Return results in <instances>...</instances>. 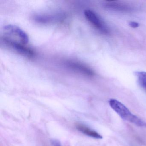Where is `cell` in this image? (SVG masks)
Returning a JSON list of instances; mask_svg holds the SVG:
<instances>
[{"label": "cell", "instance_id": "cell-1", "mask_svg": "<svg viewBox=\"0 0 146 146\" xmlns=\"http://www.w3.org/2000/svg\"><path fill=\"white\" fill-rule=\"evenodd\" d=\"M109 103L111 108L124 120L140 127H146V122L132 114L129 110L120 102L115 99H111L109 101Z\"/></svg>", "mask_w": 146, "mask_h": 146}, {"label": "cell", "instance_id": "cell-7", "mask_svg": "<svg viewBox=\"0 0 146 146\" xmlns=\"http://www.w3.org/2000/svg\"><path fill=\"white\" fill-rule=\"evenodd\" d=\"M77 129L84 135L96 139H102V137L95 131L91 129L86 125L81 123H77L76 125Z\"/></svg>", "mask_w": 146, "mask_h": 146}, {"label": "cell", "instance_id": "cell-2", "mask_svg": "<svg viewBox=\"0 0 146 146\" xmlns=\"http://www.w3.org/2000/svg\"><path fill=\"white\" fill-rule=\"evenodd\" d=\"M1 39H5L26 45L29 41L28 35L21 28L13 25H8L4 27Z\"/></svg>", "mask_w": 146, "mask_h": 146}, {"label": "cell", "instance_id": "cell-3", "mask_svg": "<svg viewBox=\"0 0 146 146\" xmlns=\"http://www.w3.org/2000/svg\"><path fill=\"white\" fill-rule=\"evenodd\" d=\"M1 41L7 47L23 56L32 58L35 55L34 51L25 45L4 39H1Z\"/></svg>", "mask_w": 146, "mask_h": 146}, {"label": "cell", "instance_id": "cell-6", "mask_svg": "<svg viewBox=\"0 0 146 146\" xmlns=\"http://www.w3.org/2000/svg\"><path fill=\"white\" fill-rule=\"evenodd\" d=\"M64 17L61 14L55 15H39L34 17V19L40 23H49L54 22H58L62 20Z\"/></svg>", "mask_w": 146, "mask_h": 146}, {"label": "cell", "instance_id": "cell-9", "mask_svg": "<svg viewBox=\"0 0 146 146\" xmlns=\"http://www.w3.org/2000/svg\"><path fill=\"white\" fill-rule=\"evenodd\" d=\"M129 25L131 26V27H132V28H137V27H139V24L138 23H137L136 22H130L129 23Z\"/></svg>", "mask_w": 146, "mask_h": 146}, {"label": "cell", "instance_id": "cell-8", "mask_svg": "<svg viewBox=\"0 0 146 146\" xmlns=\"http://www.w3.org/2000/svg\"><path fill=\"white\" fill-rule=\"evenodd\" d=\"M135 75L137 77V81L140 86L146 90V72H136Z\"/></svg>", "mask_w": 146, "mask_h": 146}, {"label": "cell", "instance_id": "cell-4", "mask_svg": "<svg viewBox=\"0 0 146 146\" xmlns=\"http://www.w3.org/2000/svg\"><path fill=\"white\" fill-rule=\"evenodd\" d=\"M84 15L87 20L96 29L102 33H108L109 31L107 26L96 13L88 9L84 11Z\"/></svg>", "mask_w": 146, "mask_h": 146}, {"label": "cell", "instance_id": "cell-10", "mask_svg": "<svg viewBox=\"0 0 146 146\" xmlns=\"http://www.w3.org/2000/svg\"><path fill=\"white\" fill-rule=\"evenodd\" d=\"M51 142L53 146H61L60 142L58 140H52Z\"/></svg>", "mask_w": 146, "mask_h": 146}, {"label": "cell", "instance_id": "cell-5", "mask_svg": "<svg viewBox=\"0 0 146 146\" xmlns=\"http://www.w3.org/2000/svg\"><path fill=\"white\" fill-rule=\"evenodd\" d=\"M66 66L71 70L88 76H92L94 74L89 67L82 63L73 60H69L66 63Z\"/></svg>", "mask_w": 146, "mask_h": 146}]
</instances>
